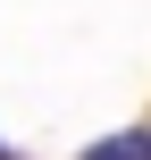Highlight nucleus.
Here are the masks:
<instances>
[{"instance_id": "1", "label": "nucleus", "mask_w": 151, "mask_h": 160, "mask_svg": "<svg viewBox=\"0 0 151 160\" xmlns=\"http://www.w3.org/2000/svg\"><path fill=\"white\" fill-rule=\"evenodd\" d=\"M84 160H151V127H126V135H101V143H84Z\"/></svg>"}, {"instance_id": "2", "label": "nucleus", "mask_w": 151, "mask_h": 160, "mask_svg": "<svg viewBox=\"0 0 151 160\" xmlns=\"http://www.w3.org/2000/svg\"><path fill=\"white\" fill-rule=\"evenodd\" d=\"M0 160H8V143H0Z\"/></svg>"}]
</instances>
